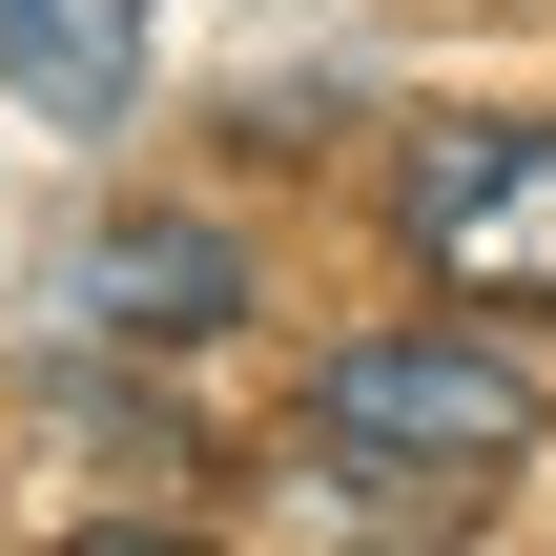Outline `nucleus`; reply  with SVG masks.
<instances>
[{
	"label": "nucleus",
	"mask_w": 556,
	"mask_h": 556,
	"mask_svg": "<svg viewBox=\"0 0 556 556\" xmlns=\"http://www.w3.org/2000/svg\"><path fill=\"white\" fill-rule=\"evenodd\" d=\"M413 268L475 289V309H556V124H454L413 144Z\"/></svg>",
	"instance_id": "2"
},
{
	"label": "nucleus",
	"mask_w": 556,
	"mask_h": 556,
	"mask_svg": "<svg viewBox=\"0 0 556 556\" xmlns=\"http://www.w3.org/2000/svg\"><path fill=\"white\" fill-rule=\"evenodd\" d=\"M536 433H556V392H536L516 330H351V351L309 371V454H330V495H371V516H475Z\"/></svg>",
	"instance_id": "1"
},
{
	"label": "nucleus",
	"mask_w": 556,
	"mask_h": 556,
	"mask_svg": "<svg viewBox=\"0 0 556 556\" xmlns=\"http://www.w3.org/2000/svg\"><path fill=\"white\" fill-rule=\"evenodd\" d=\"M124 62H144V0H0V83L41 124H124Z\"/></svg>",
	"instance_id": "4"
},
{
	"label": "nucleus",
	"mask_w": 556,
	"mask_h": 556,
	"mask_svg": "<svg viewBox=\"0 0 556 556\" xmlns=\"http://www.w3.org/2000/svg\"><path fill=\"white\" fill-rule=\"evenodd\" d=\"M62 309H83L103 351H227V330H248V248H227L206 206H103L83 268H62Z\"/></svg>",
	"instance_id": "3"
}]
</instances>
